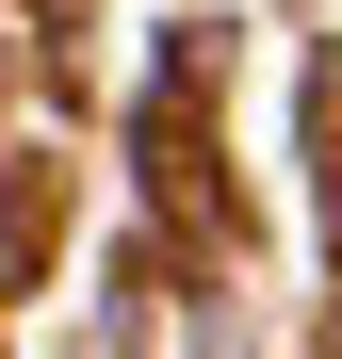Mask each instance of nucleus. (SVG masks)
<instances>
[{"mask_svg": "<svg viewBox=\"0 0 342 359\" xmlns=\"http://www.w3.org/2000/svg\"><path fill=\"white\" fill-rule=\"evenodd\" d=\"M33 229H49V163H17V180H0V278L33 262Z\"/></svg>", "mask_w": 342, "mask_h": 359, "instance_id": "f257e3e1", "label": "nucleus"}, {"mask_svg": "<svg viewBox=\"0 0 342 359\" xmlns=\"http://www.w3.org/2000/svg\"><path fill=\"white\" fill-rule=\"evenodd\" d=\"M49 17H66V0H49Z\"/></svg>", "mask_w": 342, "mask_h": 359, "instance_id": "f03ea898", "label": "nucleus"}]
</instances>
